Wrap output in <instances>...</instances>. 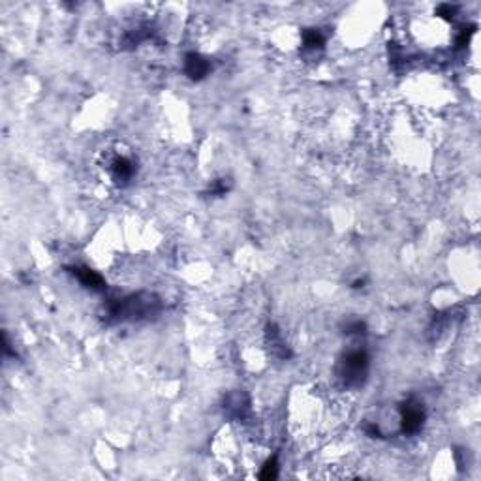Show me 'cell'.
I'll use <instances>...</instances> for the list:
<instances>
[{"mask_svg":"<svg viewBox=\"0 0 481 481\" xmlns=\"http://www.w3.org/2000/svg\"><path fill=\"white\" fill-rule=\"evenodd\" d=\"M368 354L363 348H352L342 355L336 367V374L346 387H359L367 380L368 374Z\"/></svg>","mask_w":481,"mask_h":481,"instance_id":"obj_1","label":"cell"},{"mask_svg":"<svg viewBox=\"0 0 481 481\" xmlns=\"http://www.w3.org/2000/svg\"><path fill=\"white\" fill-rule=\"evenodd\" d=\"M158 309V301L151 293H138L130 297L119 299L108 307L109 316L117 320H138V318L149 316Z\"/></svg>","mask_w":481,"mask_h":481,"instance_id":"obj_2","label":"cell"},{"mask_svg":"<svg viewBox=\"0 0 481 481\" xmlns=\"http://www.w3.org/2000/svg\"><path fill=\"white\" fill-rule=\"evenodd\" d=\"M425 406L416 399H408L400 408V431L405 434H418L425 423Z\"/></svg>","mask_w":481,"mask_h":481,"instance_id":"obj_3","label":"cell"},{"mask_svg":"<svg viewBox=\"0 0 481 481\" xmlns=\"http://www.w3.org/2000/svg\"><path fill=\"white\" fill-rule=\"evenodd\" d=\"M184 74L192 81H202L211 74V60L199 53H188L184 57Z\"/></svg>","mask_w":481,"mask_h":481,"instance_id":"obj_4","label":"cell"},{"mask_svg":"<svg viewBox=\"0 0 481 481\" xmlns=\"http://www.w3.org/2000/svg\"><path fill=\"white\" fill-rule=\"evenodd\" d=\"M108 170L111 173L113 181H117V183H128L136 175V162L130 156L120 154V156H113V158L109 160Z\"/></svg>","mask_w":481,"mask_h":481,"instance_id":"obj_5","label":"cell"},{"mask_svg":"<svg viewBox=\"0 0 481 481\" xmlns=\"http://www.w3.org/2000/svg\"><path fill=\"white\" fill-rule=\"evenodd\" d=\"M72 272H74V277H76V279L79 280L85 288H89V290H95V291L106 290V282H104V279H101V275H98V272L89 269V267H74Z\"/></svg>","mask_w":481,"mask_h":481,"instance_id":"obj_6","label":"cell"},{"mask_svg":"<svg viewBox=\"0 0 481 481\" xmlns=\"http://www.w3.org/2000/svg\"><path fill=\"white\" fill-rule=\"evenodd\" d=\"M323 45H325V36H323L320 28H307V31L303 32L304 51H309V53H312V55H316V53H320V51L323 49Z\"/></svg>","mask_w":481,"mask_h":481,"instance_id":"obj_7","label":"cell"},{"mask_svg":"<svg viewBox=\"0 0 481 481\" xmlns=\"http://www.w3.org/2000/svg\"><path fill=\"white\" fill-rule=\"evenodd\" d=\"M279 475V461H277V457H272V459H269V461L263 464V468H261L260 472V478L261 480H275Z\"/></svg>","mask_w":481,"mask_h":481,"instance_id":"obj_8","label":"cell"},{"mask_svg":"<svg viewBox=\"0 0 481 481\" xmlns=\"http://www.w3.org/2000/svg\"><path fill=\"white\" fill-rule=\"evenodd\" d=\"M363 333H365V323L361 320L346 323V335H363Z\"/></svg>","mask_w":481,"mask_h":481,"instance_id":"obj_9","label":"cell"}]
</instances>
